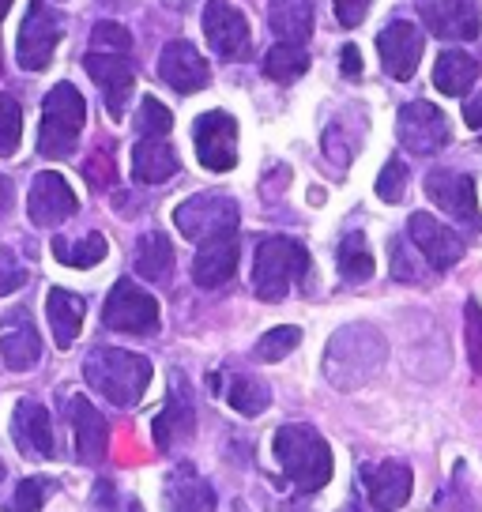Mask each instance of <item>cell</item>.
<instances>
[{"instance_id":"cell-11","label":"cell","mask_w":482,"mask_h":512,"mask_svg":"<svg viewBox=\"0 0 482 512\" xmlns=\"http://www.w3.org/2000/svg\"><path fill=\"white\" fill-rule=\"evenodd\" d=\"M422 23L449 42L479 38L482 31V4L479 0H418Z\"/></svg>"},{"instance_id":"cell-34","label":"cell","mask_w":482,"mask_h":512,"mask_svg":"<svg viewBox=\"0 0 482 512\" xmlns=\"http://www.w3.org/2000/svg\"><path fill=\"white\" fill-rule=\"evenodd\" d=\"M23 140V110L12 95H0V159H12Z\"/></svg>"},{"instance_id":"cell-47","label":"cell","mask_w":482,"mask_h":512,"mask_svg":"<svg viewBox=\"0 0 482 512\" xmlns=\"http://www.w3.org/2000/svg\"><path fill=\"white\" fill-rule=\"evenodd\" d=\"M12 208V181L0 174V215Z\"/></svg>"},{"instance_id":"cell-30","label":"cell","mask_w":482,"mask_h":512,"mask_svg":"<svg viewBox=\"0 0 482 512\" xmlns=\"http://www.w3.org/2000/svg\"><path fill=\"white\" fill-rule=\"evenodd\" d=\"M373 268H377V260H373L370 245H366V238L358 230L339 241V275L347 283H366L373 275Z\"/></svg>"},{"instance_id":"cell-14","label":"cell","mask_w":482,"mask_h":512,"mask_svg":"<svg viewBox=\"0 0 482 512\" xmlns=\"http://www.w3.org/2000/svg\"><path fill=\"white\" fill-rule=\"evenodd\" d=\"M234 272H238V226L234 230H219V234L200 241L193 260V283L215 290L230 283Z\"/></svg>"},{"instance_id":"cell-9","label":"cell","mask_w":482,"mask_h":512,"mask_svg":"<svg viewBox=\"0 0 482 512\" xmlns=\"http://www.w3.org/2000/svg\"><path fill=\"white\" fill-rule=\"evenodd\" d=\"M396 136L411 155H434L449 144V117L430 102H411L396 113Z\"/></svg>"},{"instance_id":"cell-6","label":"cell","mask_w":482,"mask_h":512,"mask_svg":"<svg viewBox=\"0 0 482 512\" xmlns=\"http://www.w3.org/2000/svg\"><path fill=\"white\" fill-rule=\"evenodd\" d=\"M196 159L211 174H226L238 166V121L226 110H208L193 125Z\"/></svg>"},{"instance_id":"cell-35","label":"cell","mask_w":482,"mask_h":512,"mask_svg":"<svg viewBox=\"0 0 482 512\" xmlns=\"http://www.w3.org/2000/svg\"><path fill=\"white\" fill-rule=\"evenodd\" d=\"M298 343H302V328H294V324L272 328L268 336H260L257 358H260V362H279V358H287V354L294 351Z\"/></svg>"},{"instance_id":"cell-7","label":"cell","mask_w":482,"mask_h":512,"mask_svg":"<svg viewBox=\"0 0 482 512\" xmlns=\"http://www.w3.org/2000/svg\"><path fill=\"white\" fill-rule=\"evenodd\" d=\"M61 34H65L61 16H57L49 4L34 0L27 19H23V27H19L16 61L23 64L27 72H42V68H49L53 49H57V42H61Z\"/></svg>"},{"instance_id":"cell-3","label":"cell","mask_w":482,"mask_h":512,"mask_svg":"<svg viewBox=\"0 0 482 512\" xmlns=\"http://www.w3.org/2000/svg\"><path fill=\"white\" fill-rule=\"evenodd\" d=\"M83 125H87V102L72 83H57L42 106V128H38V151L46 159H68L76 151Z\"/></svg>"},{"instance_id":"cell-27","label":"cell","mask_w":482,"mask_h":512,"mask_svg":"<svg viewBox=\"0 0 482 512\" xmlns=\"http://www.w3.org/2000/svg\"><path fill=\"white\" fill-rule=\"evenodd\" d=\"M166 505L170 512H215V494L204 479H196L193 467H177L166 479Z\"/></svg>"},{"instance_id":"cell-18","label":"cell","mask_w":482,"mask_h":512,"mask_svg":"<svg viewBox=\"0 0 482 512\" xmlns=\"http://www.w3.org/2000/svg\"><path fill=\"white\" fill-rule=\"evenodd\" d=\"M159 76L174 87L177 95H193V91H204L211 83V68L193 42H170L159 57Z\"/></svg>"},{"instance_id":"cell-37","label":"cell","mask_w":482,"mask_h":512,"mask_svg":"<svg viewBox=\"0 0 482 512\" xmlns=\"http://www.w3.org/2000/svg\"><path fill=\"white\" fill-rule=\"evenodd\" d=\"M464 343H467V362L475 373H482V305L471 298L464 305Z\"/></svg>"},{"instance_id":"cell-31","label":"cell","mask_w":482,"mask_h":512,"mask_svg":"<svg viewBox=\"0 0 482 512\" xmlns=\"http://www.w3.org/2000/svg\"><path fill=\"white\" fill-rule=\"evenodd\" d=\"M110 253V245L102 234H87L83 241H65V238H53V256L68 264V268H95L102 264V256Z\"/></svg>"},{"instance_id":"cell-29","label":"cell","mask_w":482,"mask_h":512,"mask_svg":"<svg viewBox=\"0 0 482 512\" xmlns=\"http://www.w3.org/2000/svg\"><path fill=\"white\" fill-rule=\"evenodd\" d=\"M132 264H136V275H144L147 283H166L170 272H174V245L166 234L151 230L140 238L136 253H132Z\"/></svg>"},{"instance_id":"cell-32","label":"cell","mask_w":482,"mask_h":512,"mask_svg":"<svg viewBox=\"0 0 482 512\" xmlns=\"http://www.w3.org/2000/svg\"><path fill=\"white\" fill-rule=\"evenodd\" d=\"M306 68H309L306 46H294V42H279V46L264 57V72L279 83H294L298 76H306Z\"/></svg>"},{"instance_id":"cell-5","label":"cell","mask_w":482,"mask_h":512,"mask_svg":"<svg viewBox=\"0 0 482 512\" xmlns=\"http://www.w3.org/2000/svg\"><path fill=\"white\" fill-rule=\"evenodd\" d=\"M102 324L113 332H125V336H155L159 332V302L132 279H117L102 305Z\"/></svg>"},{"instance_id":"cell-42","label":"cell","mask_w":482,"mask_h":512,"mask_svg":"<svg viewBox=\"0 0 482 512\" xmlns=\"http://www.w3.org/2000/svg\"><path fill=\"white\" fill-rule=\"evenodd\" d=\"M83 174H87V181H91V189H110L113 185V159L110 151H95L91 159H87V166H83Z\"/></svg>"},{"instance_id":"cell-15","label":"cell","mask_w":482,"mask_h":512,"mask_svg":"<svg viewBox=\"0 0 482 512\" xmlns=\"http://www.w3.org/2000/svg\"><path fill=\"white\" fill-rule=\"evenodd\" d=\"M204 34H208V46L223 61H238V57L249 53V23L226 0H208V8H204Z\"/></svg>"},{"instance_id":"cell-28","label":"cell","mask_w":482,"mask_h":512,"mask_svg":"<svg viewBox=\"0 0 482 512\" xmlns=\"http://www.w3.org/2000/svg\"><path fill=\"white\" fill-rule=\"evenodd\" d=\"M268 23L283 42L306 46L309 34H313V0H275Z\"/></svg>"},{"instance_id":"cell-8","label":"cell","mask_w":482,"mask_h":512,"mask_svg":"<svg viewBox=\"0 0 482 512\" xmlns=\"http://www.w3.org/2000/svg\"><path fill=\"white\" fill-rule=\"evenodd\" d=\"M83 68L87 76L102 87V102L110 110L113 121H121L125 110H129V98L136 91V68H132L129 53H87L83 57Z\"/></svg>"},{"instance_id":"cell-48","label":"cell","mask_w":482,"mask_h":512,"mask_svg":"<svg viewBox=\"0 0 482 512\" xmlns=\"http://www.w3.org/2000/svg\"><path fill=\"white\" fill-rule=\"evenodd\" d=\"M12 4H16V0H0V19L12 12Z\"/></svg>"},{"instance_id":"cell-22","label":"cell","mask_w":482,"mask_h":512,"mask_svg":"<svg viewBox=\"0 0 482 512\" xmlns=\"http://www.w3.org/2000/svg\"><path fill=\"white\" fill-rule=\"evenodd\" d=\"M68 422H72V433H76V456L83 464H98L106 456V445H110L106 418L98 415L95 403L87 396H72L68 400Z\"/></svg>"},{"instance_id":"cell-4","label":"cell","mask_w":482,"mask_h":512,"mask_svg":"<svg viewBox=\"0 0 482 512\" xmlns=\"http://www.w3.org/2000/svg\"><path fill=\"white\" fill-rule=\"evenodd\" d=\"M309 272V253L302 241L290 238H264L253 256V290L264 302H279L287 298L294 279Z\"/></svg>"},{"instance_id":"cell-10","label":"cell","mask_w":482,"mask_h":512,"mask_svg":"<svg viewBox=\"0 0 482 512\" xmlns=\"http://www.w3.org/2000/svg\"><path fill=\"white\" fill-rule=\"evenodd\" d=\"M174 223L185 238L204 241L211 234H219V230H234L238 226V204L230 196H219V192H204V196L185 200L174 211Z\"/></svg>"},{"instance_id":"cell-36","label":"cell","mask_w":482,"mask_h":512,"mask_svg":"<svg viewBox=\"0 0 482 512\" xmlns=\"http://www.w3.org/2000/svg\"><path fill=\"white\" fill-rule=\"evenodd\" d=\"M136 128H140V136H170V128H174V117L170 110L162 106L159 98L147 95L140 102V117H136Z\"/></svg>"},{"instance_id":"cell-20","label":"cell","mask_w":482,"mask_h":512,"mask_svg":"<svg viewBox=\"0 0 482 512\" xmlns=\"http://www.w3.org/2000/svg\"><path fill=\"white\" fill-rule=\"evenodd\" d=\"M0 354H4V366L27 373L38 366L42 358V336L34 328V320L27 309H12L4 313V336H0Z\"/></svg>"},{"instance_id":"cell-12","label":"cell","mask_w":482,"mask_h":512,"mask_svg":"<svg viewBox=\"0 0 482 512\" xmlns=\"http://www.w3.org/2000/svg\"><path fill=\"white\" fill-rule=\"evenodd\" d=\"M426 196L445 215H452L456 223L471 226V230L482 226L479 200H475V181L467 174H456V170H434V174H426Z\"/></svg>"},{"instance_id":"cell-1","label":"cell","mask_w":482,"mask_h":512,"mask_svg":"<svg viewBox=\"0 0 482 512\" xmlns=\"http://www.w3.org/2000/svg\"><path fill=\"white\" fill-rule=\"evenodd\" d=\"M87 384L102 392L117 407H136L151 384V362L144 354L117 351V347H95L83 362Z\"/></svg>"},{"instance_id":"cell-44","label":"cell","mask_w":482,"mask_h":512,"mask_svg":"<svg viewBox=\"0 0 482 512\" xmlns=\"http://www.w3.org/2000/svg\"><path fill=\"white\" fill-rule=\"evenodd\" d=\"M392 275H396V279H418L415 268H411V260L403 256L400 241H392Z\"/></svg>"},{"instance_id":"cell-46","label":"cell","mask_w":482,"mask_h":512,"mask_svg":"<svg viewBox=\"0 0 482 512\" xmlns=\"http://www.w3.org/2000/svg\"><path fill=\"white\" fill-rule=\"evenodd\" d=\"M464 121H467L471 128H475V132H482V95H479V98H471V102L464 106Z\"/></svg>"},{"instance_id":"cell-33","label":"cell","mask_w":482,"mask_h":512,"mask_svg":"<svg viewBox=\"0 0 482 512\" xmlns=\"http://www.w3.org/2000/svg\"><path fill=\"white\" fill-rule=\"evenodd\" d=\"M226 400L230 407L238 411V415H260V411H268V403H272V388L257 377H234L230 381V392H226Z\"/></svg>"},{"instance_id":"cell-2","label":"cell","mask_w":482,"mask_h":512,"mask_svg":"<svg viewBox=\"0 0 482 512\" xmlns=\"http://www.w3.org/2000/svg\"><path fill=\"white\" fill-rule=\"evenodd\" d=\"M272 448L275 460L283 464V471H287L298 490L313 494V490L328 486V479H332V448L313 426H302V422L279 426Z\"/></svg>"},{"instance_id":"cell-25","label":"cell","mask_w":482,"mask_h":512,"mask_svg":"<svg viewBox=\"0 0 482 512\" xmlns=\"http://www.w3.org/2000/svg\"><path fill=\"white\" fill-rule=\"evenodd\" d=\"M83 313H87V302H83L80 294L61 287H53L46 294V317H49V328H53V343L61 351H68L76 343V336H80L83 328Z\"/></svg>"},{"instance_id":"cell-19","label":"cell","mask_w":482,"mask_h":512,"mask_svg":"<svg viewBox=\"0 0 482 512\" xmlns=\"http://www.w3.org/2000/svg\"><path fill=\"white\" fill-rule=\"evenodd\" d=\"M362 486H366V497L377 512H396L407 505V497L415 490V479H411V467L400 464V460H385L377 467H366L362 471Z\"/></svg>"},{"instance_id":"cell-17","label":"cell","mask_w":482,"mask_h":512,"mask_svg":"<svg viewBox=\"0 0 482 512\" xmlns=\"http://www.w3.org/2000/svg\"><path fill=\"white\" fill-rule=\"evenodd\" d=\"M407 230H411V241L422 249V256L434 264L437 272H449L452 264H460V256H464V249H467L464 238H460L456 230H449L445 223H437L434 215L418 211V215H411Z\"/></svg>"},{"instance_id":"cell-38","label":"cell","mask_w":482,"mask_h":512,"mask_svg":"<svg viewBox=\"0 0 482 512\" xmlns=\"http://www.w3.org/2000/svg\"><path fill=\"white\" fill-rule=\"evenodd\" d=\"M403 192H407V166H403V159H388L385 170L377 174V196L385 204H400Z\"/></svg>"},{"instance_id":"cell-21","label":"cell","mask_w":482,"mask_h":512,"mask_svg":"<svg viewBox=\"0 0 482 512\" xmlns=\"http://www.w3.org/2000/svg\"><path fill=\"white\" fill-rule=\"evenodd\" d=\"M170 396H166V407L159 411L155 418V445L159 448H170V445H181V441H189L196 433V407L189 400V388H185V377L174 373L170 377Z\"/></svg>"},{"instance_id":"cell-41","label":"cell","mask_w":482,"mask_h":512,"mask_svg":"<svg viewBox=\"0 0 482 512\" xmlns=\"http://www.w3.org/2000/svg\"><path fill=\"white\" fill-rule=\"evenodd\" d=\"M23 283H27V272H23V264L16 260V253L12 249H0V298H8Z\"/></svg>"},{"instance_id":"cell-26","label":"cell","mask_w":482,"mask_h":512,"mask_svg":"<svg viewBox=\"0 0 482 512\" xmlns=\"http://www.w3.org/2000/svg\"><path fill=\"white\" fill-rule=\"evenodd\" d=\"M482 76V64L475 57H467L464 49H445L441 57H437V68H434V83L441 95H452L460 98L467 95Z\"/></svg>"},{"instance_id":"cell-16","label":"cell","mask_w":482,"mask_h":512,"mask_svg":"<svg viewBox=\"0 0 482 512\" xmlns=\"http://www.w3.org/2000/svg\"><path fill=\"white\" fill-rule=\"evenodd\" d=\"M80 208L76 192L61 174H38L31 185V196H27V211H31L34 226H61L65 219H72Z\"/></svg>"},{"instance_id":"cell-40","label":"cell","mask_w":482,"mask_h":512,"mask_svg":"<svg viewBox=\"0 0 482 512\" xmlns=\"http://www.w3.org/2000/svg\"><path fill=\"white\" fill-rule=\"evenodd\" d=\"M46 494H49V482L46 479H23L16 482V497H12V505L8 512H38L46 505Z\"/></svg>"},{"instance_id":"cell-39","label":"cell","mask_w":482,"mask_h":512,"mask_svg":"<svg viewBox=\"0 0 482 512\" xmlns=\"http://www.w3.org/2000/svg\"><path fill=\"white\" fill-rule=\"evenodd\" d=\"M95 53H132V34L121 23H98L91 34Z\"/></svg>"},{"instance_id":"cell-23","label":"cell","mask_w":482,"mask_h":512,"mask_svg":"<svg viewBox=\"0 0 482 512\" xmlns=\"http://www.w3.org/2000/svg\"><path fill=\"white\" fill-rule=\"evenodd\" d=\"M12 437H16V445L23 448L27 456H34V460L57 456V448H53V426H49V411L42 407V403H34V400L16 403Z\"/></svg>"},{"instance_id":"cell-13","label":"cell","mask_w":482,"mask_h":512,"mask_svg":"<svg viewBox=\"0 0 482 512\" xmlns=\"http://www.w3.org/2000/svg\"><path fill=\"white\" fill-rule=\"evenodd\" d=\"M422 49H426V38L407 19H396V23H388L385 31L377 34V53H381V64H385V72L392 80H411L415 76Z\"/></svg>"},{"instance_id":"cell-24","label":"cell","mask_w":482,"mask_h":512,"mask_svg":"<svg viewBox=\"0 0 482 512\" xmlns=\"http://www.w3.org/2000/svg\"><path fill=\"white\" fill-rule=\"evenodd\" d=\"M181 170L177 151L166 144V136H140V144L132 147V177L140 185H162Z\"/></svg>"},{"instance_id":"cell-45","label":"cell","mask_w":482,"mask_h":512,"mask_svg":"<svg viewBox=\"0 0 482 512\" xmlns=\"http://www.w3.org/2000/svg\"><path fill=\"white\" fill-rule=\"evenodd\" d=\"M339 61H343V76H351V80L362 76V57H358V46H343Z\"/></svg>"},{"instance_id":"cell-49","label":"cell","mask_w":482,"mask_h":512,"mask_svg":"<svg viewBox=\"0 0 482 512\" xmlns=\"http://www.w3.org/2000/svg\"><path fill=\"white\" fill-rule=\"evenodd\" d=\"M0 482H4V464H0Z\"/></svg>"},{"instance_id":"cell-43","label":"cell","mask_w":482,"mask_h":512,"mask_svg":"<svg viewBox=\"0 0 482 512\" xmlns=\"http://www.w3.org/2000/svg\"><path fill=\"white\" fill-rule=\"evenodd\" d=\"M370 4L373 0H332V8H336V19L343 23V27H358L362 19L370 16Z\"/></svg>"}]
</instances>
